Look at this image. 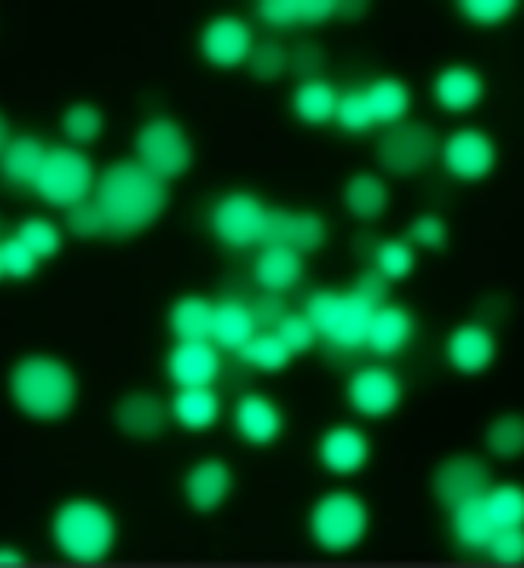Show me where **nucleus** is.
<instances>
[{
	"mask_svg": "<svg viewBox=\"0 0 524 568\" xmlns=\"http://www.w3.org/2000/svg\"><path fill=\"white\" fill-rule=\"evenodd\" d=\"M433 99L449 114H467L484 99V80L471 67H445L433 80Z\"/></svg>",
	"mask_w": 524,
	"mask_h": 568,
	"instance_id": "obj_22",
	"label": "nucleus"
},
{
	"mask_svg": "<svg viewBox=\"0 0 524 568\" xmlns=\"http://www.w3.org/2000/svg\"><path fill=\"white\" fill-rule=\"evenodd\" d=\"M275 335L288 345L291 354H306V351L320 345V332H316V325L310 323L306 313H288L282 325L275 328Z\"/></svg>",
	"mask_w": 524,
	"mask_h": 568,
	"instance_id": "obj_44",
	"label": "nucleus"
},
{
	"mask_svg": "<svg viewBox=\"0 0 524 568\" xmlns=\"http://www.w3.org/2000/svg\"><path fill=\"white\" fill-rule=\"evenodd\" d=\"M347 405L366 420L389 417L402 405V379L389 366H361L347 383Z\"/></svg>",
	"mask_w": 524,
	"mask_h": 568,
	"instance_id": "obj_12",
	"label": "nucleus"
},
{
	"mask_svg": "<svg viewBox=\"0 0 524 568\" xmlns=\"http://www.w3.org/2000/svg\"><path fill=\"white\" fill-rule=\"evenodd\" d=\"M329 237L323 215L316 212H291V209H269L262 224L260 246H291L301 256L316 253Z\"/></svg>",
	"mask_w": 524,
	"mask_h": 568,
	"instance_id": "obj_13",
	"label": "nucleus"
},
{
	"mask_svg": "<svg viewBox=\"0 0 524 568\" xmlns=\"http://www.w3.org/2000/svg\"><path fill=\"white\" fill-rule=\"evenodd\" d=\"M250 310H253V323L260 332H275L284 316L291 313L282 294H272V291H262V297L256 304H250Z\"/></svg>",
	"mask_w": 524,
	"mask_h": 568,
	"instance_id": "obj_48",
	"label": "nucleus"
},
{
	"mask_svg": "<svg viewBox=\"0 0 524 568\" xmlns=\"http://www.w3.org/2000/svg\"><path fill=\"white\" fill-rule=\"evenodd\" d=\"M486 452L500 462H515L524 455V417L503 414L486 426Z\"/></svg>",
	"mask_w": 524,
	"mask_h": 568,
	"instance_id": "obj_34",
	"label": "nucleus"
},
{
	"mask_svg": "<svg viewBox=\"0 0 524 568\" xmlns=\"http://www.w3.org/2000/svg\"><path fill=\"white\" fill-rule=\"evenodd\" d=\"M303 313L310 316V323L316 325L320 342H325L329 354H342L354 357L366 351V332L373 320V306L363 304L361 297H354L351 291H316L306 297Z\"/></svg>",
	"mask_w": 524,
	"mask_h": 568,
	"instance_id": "obj_4",
	"label": "nucleus"
},
{
	"mask_svg": "<svg viewBox=\"0 0 524 568\" xmlns=\"http://www.w3.org/2000/svg\"><path fill=\"white\" fill-rule=\"evenodd\" d=\"M241 361L262 373H282L284 366L294 361L282 338L275 332H256L246 345L241 347Z\"/></svg>",
	"mask_w": 524,
	"mask_h": 568,
	"instance_id": "obj_33",
	"label": "nucleus"
},
{
	"mask_svg": "<svg viewBox=\"0 0 524 568\" xmlns=\"http://www.w3.org/2000/svg\"><path fill=\"white\" fill-rule=\"evenodd\" d=\"M518 0H462L458 13L474 26H500L518 13Z\"/></svg>",
	"mask_w": 524,
	"mask_h": 568,
	"instance_id": "obj_43",
	"label": "nucleus"
},
{
	"mask_svg": "<svg viewBox=\"0 0 524 568\" xmlns=\"http://www.w3.org/2000/svg\"><path fill=\"white\" fill-rule=\"evenodd\" d=\"M484 508L496 528H518L524 525V487L522 484H500L490 487Z\"/></svg>",
	"mask_w": 524,
	"mask_h": 568,
	"instance_id": "obj_35",
	"label": "nucleus"
},
{
	"mask_svg": "<svg viewBox=\"0 0 524 568\" xmlns=\"http://www.w3.org/2000/svg\"><path fill=\"white\" fill-rule=\"evenodd\" d=\"M256 13L269 29L320 26L339 13V0H260Z\"/></svg>",
	"mask_w": 524,
	"mask_h": 568,
	"instance_id": "obj_21",
	"label": "nucleus"
},
{
	"mask_svg": "<svg viewBox=\"0 0 524 568\" xmlns=\"http://www.w3.org/2000/svg\"><path fill=\"white\" fill-rule=\"evenodd\" d=\"M370 111H373V121L380 126H395L407 118V108H411V89L395 77H383V80L370 82L363 89Z\"/></svg>",
	"mask_w": 524,
	"mask_h": 568,
	"instance_id": "obj_30",
	"label": "nucleus"
},
{
	"mask_svg": "<svg viewBox=\"0 0 524 568\" xmlns=\"http://www.w3.org/2000/svg\"><path fill=\"white\" fill-rule=\"evenodd\" d=\"M0 278H7V268H3V250H0Z\"/></svg>",
	"mask_w": 524,
	"mask_h": 568,
	"instance_id": "obj_54",
	"label": "nucleus"
},
{
	"mask_svg": "<svg viewBox=\"0 0 524 568\" xmlns=\"http://www.w3.org/2000/svg\"><path fill=\"white\" fill-rule=\"evenodd\" d=\"M222 376V354L212 342H178L168 354V379L178 388H209Z\"/></svg>",
	"mask_w": 524,
	"mask_h": 568,
	"instance_id": "obj_15",
	"label": "nucleus"
},
{
	"mask_svg": "<svg viewBox=\"0 0 524 568\" xmlns=\"http://www.w3.org/2000/svg\"><path fill=\"white\" fill-rule=\"evenodd\" d=\"M376 246H380V241H376L373 234H361V237L354 241V253H357V256H366V260H373Z\"/></svg>",
	"mask_w": 524,
	"mask_h": 568,
	"instance_id": "obj_50",
	"label": "nucleus"
},
{
	"mask_svg": "<svg viewBox=\"0 0 524 568\" xmlns=\"http://www.w3.org/2000/svg\"><path fill=\"white\" fill-rule=\"evenodd\" d=\"M486 556L503 568L524 566V525L518 528H496L484 549Z\"/></svg>",
	"mask_w": 524,
	"mask_h": 568,
	"instance_id": "obj_42",
	"label": "nucleus"
},
{
	"mask_svg": "<svg viewBox=\"0 0 524 568\" xmlns=\"http://www.w3.org/2000/svg\"><path fill=\"white\" fill-rule=\"evenodd\" d=\"M335 123L342 126L344 133L351 136H361V133H370L376 121H373V111H370V102L363 92H342L339 95V108H335Z\"/></svg>",
	"mask_w": 524,
	"mask_h": 568,
	"instance_id": "obj_38",
	"label": "nucleus"
},
{
	"mask_svg": "<svg viewBox=\"0 0 524 568\" xmlns=\"http://www.w3.org/2000/svg\"><path fill=\"white\" fill-rule=\"evenodd\" d=\"M22 566H26V559H22L20 549L0 547V568H22Z\"/></svg>",
	"mask_w": 524,
	"mask_h": 568,
	"instance_id": "obj_51",
	"label": "nucleus"
},
{
	"mask_svg": "<svg viewBox=\"0 0 524 568\" xmlns=\"http://www.w3.org/2000/svg\"><path fill=\"white\" fill-rule=\"evenodd\" d=\"M137 162L152 171L164 183L174 181L190 171L193 164V145L181 123L171 118H155L137 133Z\"/></svg>",
	"mask_w": 524,
	"mask_h": 568,
	"instance_id": "obj_8",
	"label": "nucleus"
},
{
	"mask_svg": "<svg viewBox=\"0 0 524 568\" xmlns=\"http://www.w3.org/2000/svg\"><path fill=\"white\" fill-rule=\"evenodd\" d=\"M389 186L376 174H354L344 183V209L361 222H376L389 209Z\"/></svg>",
	"mask_w": 524,
	"mask_h": 568,
	"instance_id": "obj_29",
	"label": "nucleus"
},
{
	"mask_svg": "<svg viewBox=\"0 0 524 568\" xmlns=\"http://www.w3.org/2000/svg\"><path fill=\"white\" fill-rule=\"evenodd\" d=\"M253 278H256L262 291L284 294V291L301 284L303 256L291 246H262L256 265H253Z\"/></svg>",
	"mask_w": 524,
	"mask_h": 568,
	"instance_id": "obj_24",
	"label": "nucleus"
},
{
	"mask_svg": "<svg viewBox=\"0 0 524 568\" xmlns=\"http://www.w3.org/2000/svg\"><path fill=\"white\" fill-rule=\"evenodd\" d=\"M10 395L32 420H61L77 405V376L58 357H22L10 373Z\"/></svg>",
	"mask_w": 524,
	"mask_h": 568,
	"instance_id": "obj_2",
	"label": "nucleus"
},
{
	"mask_svg": "<svg viewBox=\"0 0 524 568\" xmlns=\"http://www.w3.org/2000/svg\"><path fill=\"white\" fill-rule=\"evenodd\" d=\"M171 417H174L183 429L202 433V429L219 424V417H222V402H219V395L212 392V386L178 388V395H174V402H171Z\"/></svg>",
	"mask_w": 524,
	"mask_h": 568,
	"instance_id": "obj_26",
	"label": "nucleus"
},
{
	"mask_svg": "<svg viewBox=\"0 0 524 568\" xmlns=\"http://www.w3.org/2000/svg\"><path fill=\"white\" fill-rule=\"evenodd\" d=\"M95 171L92 162L82 155L80 149L70 145H58L48 149V159L41 164L39 181H36V193L44 203L58 205V209H70V205L82 203L95 193Z\"/></svg>",
	"mask_w": 524,
	"mask_h": 568,
	"instance_id": "obj_6",
	"label": "nucleus"
},
{
	"mask_svg": "<svg viewBox=\"0 0 524 568\" xmlns=\"http://www.w3.org/2000/svg\"><path fill=\"white\" fill-rule=\"evenodd\" d=\"M493 534H496V525L486 515L484 499H471V503L452 508V537L462 549L481 552V549H486Z\"/></svg>",
	"mask_w": 524,
	"mask_h": 568,
	"instance_id": "obj_31",
	"label": "nucleus"
},
{
	"mask_svg": "<svg viewBox=\"0 0 524 568\" xmlns=\"http://www.w3.org/2000/svg\"><path fill=\"white\" fill-rule=\"evenodd\" d=\"M351 294H354V297H361L363 304H370L373 310H376V306L389 304L392 282H389V278H383L376 268H363L361 275L354 278V284H351Z\"/></svg>",
	"mask_w": 524,
	"mask_h": 568,
	"instance_id": "obj_46",
	"label": "nucleus"
},
{
	"mask_svg": "<svg viewBox=\"0 0 524 568\" xmlns=\"http://www.w3.org/2000/svg\"><path fill=\"white\" fill-rule=\"evenodd\" d=\"M366 530H370V511L354 493L344 489L325 493L310 511V537L325 552H347L361 547Z\"/></svg>",
	"mask_w": 524,
	"mask_h": 568,
	"instance_id": "obj_5",
	"label": "nucleus"
},
{
	"mask_svg": "<svg viewBox=\"0 0 524 568\" xmlns=\"http://www.w3.org/2000/svg\"><path fill=\"white\" fill-rule=\"evenodd\" d=\"M67 231H70L73 237H80V241H95V237H104V234H108L104 212H101L99 203H95L92 196L67 209Z\"/></svg>",
	"mask_w": 524,
	"mask_h": 568,
	"instance_id": "obj_41",
	"label": "nucleus"
},
{
	"mask_svg": "<svg viewBox=\"0 0 524 568\" xmlns=\"http://www.w3.org/2000/svg\"><path fill=\"white\" fill-rule=\"evenodd\" d=\"M440 162L455 181L481 183L496 168V142L490 140L484 130L464 126L443 142Z\"/></svg>",
	"mask_w": 524,
	"mask_h": 568,
	"instance_id": "obj_11",
	"label": "nucleus"
},
{
	"mask_svg": "<svg viewBox=\"0 0 524 568\" xmlns=\"http://www.w3.org/2000/svg\"><path fill=\"white\" fill-rule=\"evenodd\" d=\"M265 212L269 209L253 193H228V196H222L219 203L212 205L209 224H212V234L224 246L246 250V246L260 244Z\"/></svg>",
	"mask_w": 524,
	"mask_h": 568,
	"instance_id": "obj_9",
	"label": "nucleus"
},
{
	"mask_svg": "<svg viewBox=\"0 0 524 568\" xmlns=\"http://www.w3.org/2000/svg\"><path fill=\"white\" fill-rule=\"evenodd\" d=\"M101 126H104V118H101V111L95 104L80 102L73 104V108H67V114H63V133H67V140L77 142V145L99 140Z\"/></svg>",
	"mask_w": 524,
	"mask_h": 568,
	"instance_id": "obj_40",
	"label": "nucleus"
},
{
	"mask_svg": "<svg viewBox=\"0 0 524 568\" xmlns=\"http://www.w3.org/2000/svg\"><path fill=\"white\" fill-rule=\"evenodd\" d=\"M407 241L414 246H424V250H443L449 241V227L440 215H421L407 227Z\"/></svg>",
	"mask_w": 524,
	"mask_h": 568,
	"instance_id": "obj_47",
	"label": "nucleus"
},
{
	"mask_svg": "<svg viewBox=\"0 0 524 568\" xmlns=\"http://www.w3.org/2000/svg\"><path fill=\"white\" fill-rule=\"evenodd\" d=\"M10 145V126L3 121V114H0V155H3V149Z\"/></svg>",
	"mask_w": 524,
	"mask_h": 568,
	"instance_id": "obj_53",
	"label": "nucleus"
},
{
	"mask_svg": "<svg viewBox=\"0 0 524 568\" xmlns=\"http://www.w3.org/2000/svg\"><path fill=\"white\" fill-rule=\"evenodd\" d=\"M234 487V474L231 467L219 462V458H205L200 465H193V470L183 480V496L193 506V511L200 515H212L224 506V499L231 496Z\"/></svg>",
	"mask_w": 524,
	"mask_h": 568,
	"instance_id": "obj_19",
	"label": "nucleus"
},
{
	"mask_svg": "<svg viewBox=\"0 0 524 568\" xmlns=\"http://www.w3.org/2000/svg\"><path fill=\"white\" fill-rule=\"evenodd\" d=\"M0 250H3V268H7L10 278H29V275H36V268H39L41 260L29 250V246L22 244L20 237L0 241Z\"/></svg>",
	"mask_w": 524,
	"mask_h": 568,
	"instance_id": "obj_45",
	"label": "nucleus"
},
{
	"mask_svg": "<svg viewBox=\"0 0 524 568\" xmlns=\"http://www.w3.org/2000/svg\"><path fill=\"white\" fill-rule=\"evenodd\" d=\"M291 108L298 114V121L310 123V126H323V123L335 121V108H339V89L325 80H310L298 85Z\"/></svg>",
	"mask_w": 524,
	"mask_h": 568,
	"instance_id": "obj_32",
	"label": "nucleus"
},
{
	"mask_svg": "<svg viewBox=\"0 0 524 568\" xmlns=\"http://www.w3.org/2000/svg\"><path fill=\"white\" fill-rule=\"evenodd\" d=\"M92 200L108 222V234L133 237L162 219L168 209V183L145 171L137 159L111 164L95 183Z\"/></svg>",
	"mask_w": 524,
	"mask_h": 568,
	"instance_id": "obj_1",
	"label": "nucleus"
},
{
	"mask_svg": "<svg viewBox=\"0 0 524 568\" xmlns=\"http://www.w3.org/2000/svg\"><path fill=\"white\" fill-rule=\"evenodd\" d=\"M260 328L253 323V310L250 304L241 301H224L215 304V316H212V345L222 351H234L241 354V347L256 335Z\"/></svg>",
	"mask_w": 524,
	"mask_h": 568,
	"instance_id": "obj_25",
	"label": "nucleus"
},
{
	"mask_svg": "<svg viewBox=\"0 0 524 568\" xmlns=\"http://www.w3.org/2000/svg\"><path fill=\"white\" fill-rule=\"evenodd\" d=\"M256 41H253V32L250 26L238 17H219L212 20L200 36V51L205 61L219 70H234V67H243L250 61Z\"/></svg>",
	"mask_w": 524,
	"mask_h": 568,
	"instance_id": "obj_14",
	"label": "nucleus"
},
{
	"mask_svg": "<svg viewBox=\"0 0 524 568\" xmlns=\"http://www.w3.org/2000/svg\"><path fill=\"white\" fill-rule=\"evenodd\" d=\"M370 263L389 282H402V278H407L414 272L417 256H414V246L407 244V241H380Z\"/></svg>",
	"mask_w": 524,
	"mask_h": 568,
	"instance_id": "obj_36",
	"label": "nucleus"
},
{
	"mask_svg": "<svg viewBox=\"0 0 524 568\" xmlns=\"http://www.w3.org/2000/svg\"><path fill=\"white\" fill-rule=\"evenodd\" d=\"M212 316H215V304L200 294H190L171 306L168 325L178 342H212Z\"/></svg>",
	"mask_w": 524,
	"mask_h": 568,
	"instance_id": "obj_27",
	"label": "nucleus"
},
{
	"mask_svg": "<svg viewBox=\"0 0 524 568\" xmlns=\"http://www.w3.org/2000/svg\"><path fill=\"white\" fill-rule=\"evenodd\" d=\"M325 58H323V48L320 44H313V41H303L298 44L294 51H291V70L301 77V82L310 80H323L320 73H323Z\"/></svg>",
	"mask_w": 524,
	"mask_h": 568,
	"instance_id": "obj_49",
	"label": "nucleus"
},
{
	"mask_svg": "<svg viewBox=\"0 0 524 568\" xmlns=\"http://www.w3.org/2000/svg\"><path fill=\"white\" fill-rule=\"evenodd\" d=\"M54 544L70 562L80 566H99L101 559L114 549L118 540V525L114 515L101 503L92 499H70L58 508L54 515Z\"/></svg>",
	"mask_w": 524,
	"mask_h": 568,
	"instance_id": "obj_3",
	"label": "nucleus"
},
{
	"mask_svg": "<svg viewBox=\"0 0 524 568\" xmlns=\"http://www.w3.org/2000/svg\"><path fill=\"white\" fill-rule=\"evenodd\" d=\"M234 429H238V436H241L243 443H250V446H272L282 436L284 417L272 398L250 392L234 407Z\"/></svg>",
	"mask_w": 524,
	"mask_h": 568,
	"instance_id": "obj_20",
	"label": "nucleus"
},
{
	"mask_svg": "<svg viewBox=\"0 0 524 568\" xmlns=\"http://www.w3.org/2000/svg\"><path fill=\"white\" fill-rule=\"evenodd\" d=\"M366 7H370V3H363V0H347V3H339V13H335V17H347V20H351V17H363Z\"/></svg>",
	"mask_w": 524,
	"mask_h": 568,
	"instance_id": "obj_52",
	"label": "nucleus"
},
{
	"mask_svg": "<svg viewBox=\"0 0 524 568\" xmlns=\"http://www.w3.org/2000/svg\"><path fill=\"white\" fill-rule=\"evenodd\" d=\"M490 487H493V470L477 455H452L433 474V496L449 511L471 499H484Z\"/></svg>",
	"mask_w": 524,
	"mask_h": 568,
	"instance_id": "obj_10",
	"label": "nucleus"
},
{
	"mask_svg": "<svg viewBox=\"0 0 524 568\" xmlns=\"http://www.w3.org/2000/svg\"><path fill=\"white\" fill-rule=\"evenodd\" d=\"M17 237H20L22 244L29 246L39 260L58 256L63 244L58 224L48 222V219H26V222L20 224V231H17Z\"/></svg>",
	"mask_w": 524,
	"mask_h": 568,
	"instance_id": "obj_39",
	"label": "nucleus"
},
{
	"mask_svg": "<svg viewBox=\"0 0 524 568\" xmlns=\"http://www.w3.org/2000/svg\"><path fill=\"white\" fill-rule=\"evenodd\" d=\"M320 462L335 477L361 474L366 462H370V439H366V433L347 424L325 429L323 439H320Z\"/></svg>",
	"mask_w": 524,
	"mask_h": 568,
	"instance_id": "obj_17",
	"label": "nucleus"
},
{
	"mask_svg": "<svg viewBox=\"0 0 524 568\" xmlns=\"http://www.w3.org/2000/svg\"><path fill=\"white\" fill-rule=\"evenodd\" d=\"M440 149H443V142L433 133V126L421 121H402L395 126H385L383 140L376 145V159L389 174L411 178L436 162Z\"/></svg>",
	"mask_w": 524,
	"mask_h": 568,
	"instance_id": "obj_7",
	"label": "nucleus"
},
{
	"mask_svg": "<svg viewBox=\"0 0 524 568\" xmlns=\"http://www.w3.org/2000/svg\"><path fill=\"white\" fill-rule=\"evenodd\" d=\"M445 361L455 373H464V376H477V373L490 369L493 361H496L493 328H486L481 323L458 325L445 342Z\"/></svg>",
	"mask_w": 524,
	"mask_h": 568,
	"instance_id": "obj_16",
	"label": "nucleus"
},
{
	"mask_svg": "<svg viewBox=\"0 0 524 568\" xmlns=\"http://www.w3.org/2000/svg\"><path fill=\"white\" fill-rule=\"evenodd\" d=\"M414 332H417V323H414V316L404 306H376L373 320H370V332H366V351L383 357V361L399 357L404 347L414 342Z\"/></svg>",
	"mask_w": 524,
	"mask_h": 568,
	"instance_id": "obj_18",
	"label": "nucleus"
},
{
	"mask_svg": "<svg viewBox=\"0 0 524 568\" xmlns=\"http://www.w3.org/2000/svg\"><path fill=\"white\" fill-rule=\"evenodd\" d=\"M44 159H48L44 142L36 140V136H17V140H10V145L0 155V171L10 183L36 186Z\"/></svg>",
	"mask_w": 524,
	"mask_h": 568,
	"instance_id": "obj_28",
	"label": "nucleus"
},
{
	"mask_svg": "<svg viewBox=\"0 0 524 568\" xmlns=\"http://www.w3.org/2000/svg\"><path fill=\"white\" fill-rule=\"evenodd\" d=\"M250 73H253V80L260 82H279L291 70V54L284 51L279 41H262L253 48V54H250Z\"/></svg>",
	"mask_w": 524,
	"mask_h": 568,
	"instance_id": "obj_37",
	"label": "nucleus"
},
{
	"mask_svg": "<svg viewBox=\"0 0 524 568\" xmlns=\"http://www.w3.org/2000/svg\"><path fill=\"white\" fill-rule=\"evenodd\" d=\"M118 426H121L127 436L133 439H155L162 436L164 426H168V417H171V407H164L155 395H145V392H137V395H127L118 410Z\"/></svg>",
	"mask_w": 524,
	"mask_h": 568,
	"instance_id": "obj_23",
	"label": "nucleus"
}]
</instances>
